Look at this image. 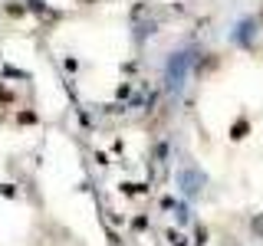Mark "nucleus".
<instances>
[{"label":"nucleus","instance_id":"1","mask_svg":"<svg viewBox=\"0 0 263 246\" xmlns=\"http://www.w3.org/2000/svg\"><path fill=\"white\" fill-rule=\"evenodd\" d=\"M247 135H250V121H247V118H237L234 128H230V138H234V141H243Z\"/></svg>","mask_w":263,"mask_h":246},{"label":"nucleus","instance_id":"3","mask_svg":"<svg viewBox=\"0 0 263 246\" xmlns=\"http://www.w3.org/2000/svg\"><path fill=\"white\" fill-rule=\"evenodd\" d=\"M16 121H20V125H36V112H16Z\"/></svg>","mask_w":263,"mask_h":246},{"label":"nucleus","instance_id":"5","mask_svg":"<svg viewBox=\"0 0 263 246\" xmlns=\"http://www.w3.org/2000/svg\"><path fill=\"white\" fill-rule=\"evenodd\" d=\"M260 16H263V13H260Z\"/></svg>","mask_w":263,"mask_h":246},{"label":"nucleus","instance_id":"4","mask_svg":"<svg viewBox=\"0 0 263 246\" xmlns=\"http://www.w3.org/2000/svg\"><path fill=\"white\" fill-rule=\"evenodd\" d=\"M79 4H92V0H79Z\"/></svg>","mask_w":263,"mask_h":246},{"label":"nucleus","instance_id":"2","mask_svg":"<svg viewBox=\"0 0 263 246\" xmlns=\"http://www.w3.org/2000/svg\"><path fill=\"white\" fill-rule=\"evenodd\" d=\"M16 102V92L10 86H4V82H0V105H13Z\"/></svg>","mask_w":263,"mask_h":246}]
</instances>
